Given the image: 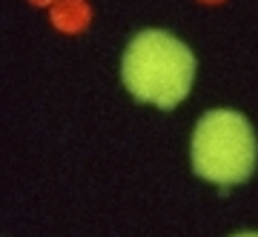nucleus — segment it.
<instances>
[{
	"instance_id": "nucleus-1",
	"label": "nucleus",
	"mask_w": 258,
	"mask_h": 237,
	"mask_svg": "<svg viewBox=\"0 0 258 237\" xmlns=\"http://www.w3.org/2000/svg\"><path fill=\"white\" fill-rule=\"evenodd\" d=\"M120 74L135 100L172 109L192 86L195 57L166 32H141L123 52Z\"/></svg>"
},
{
	"instance_id": "nucleus-2",
	"label": "nucleus",
	"mask_w": 258,
	"mask_h": 237,
	"mask_svg": "<svg viewBox=\"0 0 258 237\" xmlns=\"http://www.w3.org/2000/svg\"><path fill=\"white\" fill-rule=\"evenodd\" d=\"M192 169L218 186L247 180L255 169V135L244 114L218 109L198 120L192 135Z\"/></svg>"
},
{
	"instance_id": "nucleus-3",
	"label": "nucleus",
	"mask_w": 258,
	"mask_h": 237,
	"mask_svg": "<svg viewBox=\"0 0 258 237\" xmlns=\"http://www.w3.org/2000/svg\"><path fill=\"white\" fill-rule=\"evenodd\" d=\"M235 237H258L255 231H244V234H235Z\"/></svg>"
}]
</instances>
